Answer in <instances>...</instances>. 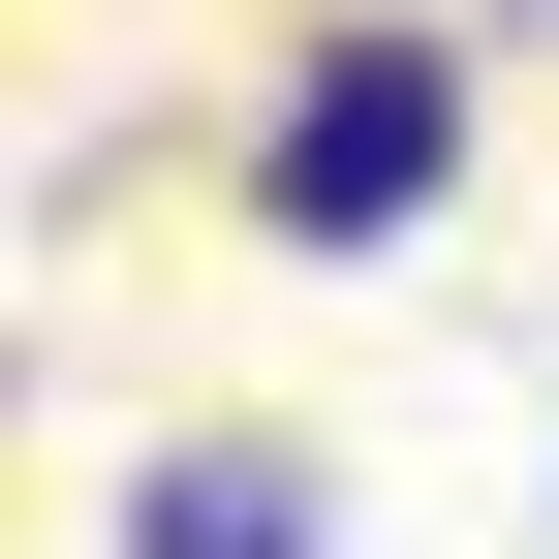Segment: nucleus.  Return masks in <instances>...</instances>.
<instances>
[{"instance_id":"2","label":"nucleus","mask_w":559,"mask_h":559,"mask_svg":"<svg viewBox=\"0 0 559 559\" xmlns=\"http://www.w3.org/2000/svg\"><path fill=\"white\" fill-rule=\"evenodd\" d=\"M124 559H342V498L280 436H187V466H124Z\"/></svg>"},{"instance_id":"1","label":"nucleus","mask_w":559,"mask_h":559,"mask_svg":"<svg viewBox=\"0 0 559 559\" xmlns=\"http://www.w3.org/2000/svg\"><path fill=\"white\" fill-rule=\"evenodd\" d=\"M249 218H280V249H404V218H466V32H311V62H280V124H249Z\"/></svg>"}]
</instances>
